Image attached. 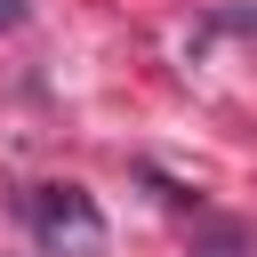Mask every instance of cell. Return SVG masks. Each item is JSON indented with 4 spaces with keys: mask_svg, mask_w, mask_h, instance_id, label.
I'll list each match as a JSON object with an SVG mask.
<instances>
[{
    "mask_svg": "<svg viewBox=\"0 0 257 257\" xmlns=\"http://www.w3.org/2000/svg\"><path fill=\"white\" fill-rule=\"evenodd\" d=\"M24 217H32V233H40L48 249H64V257H96V249H104V217H96V201H88L80 185H40V193L24 201Z\"/></svg>",
    "mask_w": 257,
    "mask_h": 257,
    "instance_id": "1",
    "label": "cell"
},
{
    "mask_svg": "<svg viewBox=\"0 0 257 257\" xmlns=\"http://www.w3.org/2000/svg\"><path fill=\"white\" fill-rule=\"evenodd\" d=\"M193 257H257V249H249V233H241L233 217H201V233H193Z\"/></svg>",
    "mask_w": 257,
    "mask_h": 257,
    "instance_id": "2",
    "label": "cell"
},
{
    "mask_svg": "<svg viewBox=\"0 0 257 257\" xmlns=\"http://www.w3.org/2000/svg\"><path fill=\"white\" fill-rule=\"evenodd\" d=\"M217 24H225V32H249V40H257V0H241V8H225Z\"/></svg>",
    "mask_w": 257,
    "mask_h": 257,
    "instance_id": "3",
    "label": "cell"
},
{
    "mask_svg": "<svg viewBox=\"0 0 257 257\" xmlns=\"http://www.w3.org/2000/svg\"><path fill=\"white\" fill-rule=\"evenodd\" d=\"M16 16H24V0H0V32H8V24H16Z\"/></svg>",
    "mask_w": 257,
    "mask_h": 257,
    "instance_id": "4",
    "label": "cell"
}]
</instances>
